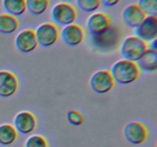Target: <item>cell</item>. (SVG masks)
<instances>
[{
    "mask_svg": "<svg viewBox=\"0 0 157 147\" xmlns=\"http://www.w3.org/2000/svg\"><path fill=\"white\" fill-rule=\"evenodd\" d=\"M113 79L120 85H128L138 80L140 70L136 62L121 59L115 62L110 69Z\"/></svg>",
    "mask_w": 157,
    "mask_h": 147,
    "instance_id": "obj_1",
    "label": "cell"
},
{
    "mask_svg": "<svg viewBox=\"0 0 157 147\" xmlns=\"http://www.w3.org/2000/svg\"><path fill=\"white\" fill-rule=\"evenodd\" d=\"M121 31L117 26L111 25L106 32L91 35V44L98 51L109 53L116 50L121 43Z\"/></svg>",
    "mask_w": 157,
    "mask_h": 147,
    "instance_id": "obj_2",
    "label": "cell"
},
{
    "mask_svg": "<svg viewBox=\"0 0 157 147\" xmlns=\"http://www.w3.org/2000/svg\"><path fill=\"white\" fill-rule=\"evenodd\" d=\"M148 49L147 42L136 36H128L121 44L120 53L123 58L127 61L137 62Z\"/></svg>",
    "mask_w": 157,
    "mask_h": 147,
    "instance_id": "obj_3",
    "label": "cell"
},
{
    "mask_svg": "<svg viewBox=\"0 0 157 147\" xmlns=\"http://www.w3.org/2000/svg\"><path fill=\"white\" fill-rule=\"evenodd\" d=\"M78 17L76 9L67 2H59L53 6L51 18L53 24L60 27H65L75 23Z\"/></svg>",
    "mask_w": 157,
    "mask_h": 147,
    "instance_id": "obj_4",
    "label": "cell"
},
{
    "mask_svg": "<svg viewBox=\"0 0 157 147\" xmlns=\"http://www.w3.org/2000/svg\"><path fill=\"white\" fill-rule=\"evenodd\" d=\"M90 87L97 94H106L111 91L115 87V82L109 70H101L96 71L90 77Z\"/></svg>",
    "mask_w": 157,
    "mask_h": 147,
    "instance_id": "obj_5",
    "label": "cell"
},
{
    "mask_svg": "<svg viewBox=\"0 0 157 147\" xmlns=\"http://www.w3.org/2000/svg\"><path fill=\"white\" fill-rule=\"evenodd\" d=\"M35 35L38 45L47 48L56 44L59 38V30L53 23L45 22L37 28Z\"/></svg>",
    "mask_w": 157,
    "mask_h": 147,
    "instance_id": "obj_6",
    "label": "cell"
},
{
    "mask_svg": "<svg viewBox=\"0 0 157 147\" xmlns=\"http://www.w3.org/2000/svg\"><path fill=\"white\" fill-rule=\"evenodd\" d=\"M124 139L132 145H141L147 140L148 130L140 122H130L124 126L123 130Z\"/></svg>",
    "mask_w": 157,
    "mask_h": 147,
    "instance_id": "obj_7",
    "label": "cell"
},
{
    "mask_svg": "<svg viewBox=\"0 0 157 147\" xmlns=\"http://www.w3.org/2000/svg\"><path fill=\"white\" fill-rule=\"evenodd\" d=\"M59 37L61 41L69 47H76L82 44L85 38V32L78 24H68L61 30Z\"/></svg>",
    "mask_w": 157,
    "mask_h": 147,
    "instance_id": "obj_8",
    "label": "cell"
},
{
    "mask_svg": "<svg viewBox=\"0 0 157 147\" xmlns=\"http://www.w3.org/2000/svg\"><path fill=\"white\" fill-rule=\"evenodd\" d=\"M112 25L111 20L107 14L98 12L93 13L87 18L86 26L91 35H98L106 32Z\"/></svg>",
    "mask_w": 157,
    "mask_h": 147,
    "instance_id": "obj_9",
    "label": "cell"
},
{
    "mask_svg": "<svg viewBox=\"0 0 157 147\" xmlns=\"http://www.w3.org/2000/svg\"><path fill=\"white\" fill-rule=\"evenodd\" d=\"M13 123L17 133L22 135H29L33 133L37 126L35 115L29 111H21L17 113L14 118Z\"/></svg>",
    "mask_w": 157,
    "mask_h": 147,
    "instance_id": "obj_10",
    "label": "cell"
},
{
    "mask_svg": "<svg viewBox=\"0 0 157 147\" xmlns=\"http://www.w3.org/2000/svg\"><path fill=\"white\" fill-rule=\"evenodd\" d=\"M15 46L21 54H29L38 47L35 31L25 29L20 32L15 38Z\"/></svg>",
    "mask_w": 157,
    "mask_h": 147,
    "instance_id": "obj_11",
    "label": "cell"
},
{
    "mask_svg": "<svg viewBox=\"0 0 157 147\" xmlns=\"http://www.w3.org/2000/svg\"><path fill=\"white\" fill-rule=\"evenodd\" d=\"M135 36L145 42H151L157 37V17L147 16L140 24L135 28Z\"/></svg>",
    "mask_w": 157,
    "mask_h": 147,
    "instance_id": "obj_12",
    "label": "cell"
},
{
    "mask_svg": "<svg viewBox=\"0 0 157 147\" xmlns=\"http://www.w3.org/2000/svg\"><path fill=\"white\" fill-rule=\"evenodd\" d=\"M147 15L144 14L137 4H130L124 8L121 13L122 21L129 28L135 29L142 23Z\"/></svg>",
    "mask_w": 157,
    "mask_h": 147,
    "instance_id": "obj_13",
    "label": "cell"
},
{
    "mask_svg": "<svg viewBox=\"0 0 157 147\" xmlns=\"http://www.w3.org/2000/svg\"><path fill=\"white\" fill-rule=\"evenodd\" d=\"M18 88V79L15 74L8 70H0V97H11L16 93Z\"/></svg>",
    "mask_w": 157,
    "mask_h": 147,
    "instance_id": "obj_14",
    "label": "cell"
},
{
    "mask_svg": "<svg viewBox=\"0 0 157 147\" xmlns=\"http://www.w3.org/2000/svg\"><path fill=\"white\" fill-rule=\"evenodd\" d=\"M136 64L140 70L147 73L155 72L157 69V51L148 48Z\"/></svg>",
    "mask_w": 157,
    "mask_h": 147,
    "instance_id": "obj_15",
    "label": "cell"
},
{
    "mask_svg": "<svg viewBox=\"0 0 157 147\" xmlns=\"http://www.w3.org/2000/svg\"><path fill=\"white\" fill-rule=\"evenodd\" d=\"M2 7L6 14L19 17L26 12L25 0H2Z\"/></svg>",
    "mask_w": 157,
    "mask_h": 147,
    "instance_id": "obj_16",
    "label": "cell"
},
{
    "mask_svg": "<svg viewBox=\"0 0 157 147\" xmlns=\"http://www.w3.org/2000/svg\"><path fill=\"white\" fill-rule=\"evenodd\" d=\"M19 22L17 18L9 14L0 15V34L2 35H12L18 28Z\"/></svg>",
    "mask_w": 157,
    "mask_h": 147,
    "instance_id": "obj_17",
    "label": "cell"
},
{
    "mask_svg": "<svg viewBox=\"0 0 157 147\" xmlns=\"http://www.w3.org/2000/svg\"><path fill=\"white\" fill-rule=\"evenodd\" d=\"M18 139V133L13 126L2 124L0 126V145H10L15 143Z\"/></svg>",
    "mask_w": 157,
    "mask_h": 147,
    "instance_id": "obj_18",
    "label": "cell"
},
{
    "mask_svg": "<svg viewBox=\"0 0 157 147\" xmlns=\"http://www.w3.org/2000/svg\"><path fill=\"white\" fill-rule=\"evenodd\" d=\"M26 10L32 15H41L48 10L50 0H25Z\"/></svg>",
    "mask_w": 157,
    "mask_h": 147,
    "instance_id": "obj_19",
    "label": "cell"
},
{
    "mask_svg": "<svg viewBox=\"0 0 157 147\" xmlns=\"http://www.w3.org/2000/svg\"><path fill=\"white\" fill-rule=\"evenodd\" d=\"M78 9L85 13L94 12L101 7L100 0H76Z\"/></svg>",
    "mask_w": 157,
    "mask_h": 147,
    "instance_id": "obj_20",
    "label": "cell"
},
{
    "mask_svg": "<svg viewBox=\"0 0 157 147\" xmlns=\"http://www.w3.org/2000/svg\"><path fill=\"white\" fill-rule=\"evenodd\" d=\"M137 5L147 16L157 15V0H139Z\"/></svg>",
    "mask_w": 157,
    "mask_h": 147,
    "instance_id": "obj_21",
    "label": "cell"
},
{
    "mask_svg": "<svg viewBox=\"0 0 157 147\" xmlns=\"http://www.w3.org/2000/svg\"><path fill=\"white\" fill-rule=\"evenodd\" d=\"M24 147H48L47 139L40 135H32L26 139Z\"/></svg>",
    "mask_w": 157,
    "mask_h": 147,
    "instance_id": "obj_22",
    "label": "cell"
},
{
    "mask_svg": "<svg viewBox=\"0 0 157 147\" xmlns=\"http://www.w3.org/2000/svg\"><path fill=\"white\" fill-rule=\"evenodd\" d=\"M66 117L67 122L75 126L82 125L84 123V117L83 114L76 110H71L67 112Z\"/></svg>",
    "mask_w": 157,
    "mask_h": 147,
    "instance_id": "obj_23",
    "label": "cell"
},
{
    "mask_svg": "<svg viewBox=\"0 0 157 147\" xmlns=\"http://www.w3.org/2000/svg\"><path fill=\"white\" fill-rule=\"evenodd\" d=\"M121 0H100L101 6L104 8H113L119 4Z\"/></svg>",
    "mask_w": 157,
    "mask_h": 147,
    "instance_id": "obj_24",
    "label": "cell"
},
{
    "mask_svg": "<svg viewBox=\"0 0 157 147\" xmlns=\"http://www.w3.org/2000/svg\"><path fill=\"white\" fill-rule=\"evenodd\" d=\"M157 41L156 39L153 40V41H152L151 42H150V45H148V48L151 49V50H153V51H156L157 49Z\"/></svg>",
    "mask_w": 157,
    "mask_h": 147,
    "instance_id": "obj_25",
    "label": "cell"
},
{
    "mask_svg": "<svg viewBox=\"0 0 157 147\" xmlns=\"http://www.w3.org/2000/svg\"><path fill=\"white\" fill-rule=\"evenodd\" d=\"M64 2H67V3H69V2H71L75 1V0H62Z\"/></svg>",
    "mask_w": 157,
    "mask_h": 147,
    "instance_id": "obj_26",
    "label": "cell"
}]
</instances>
